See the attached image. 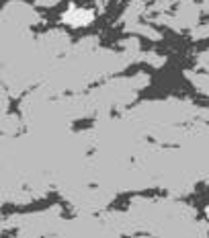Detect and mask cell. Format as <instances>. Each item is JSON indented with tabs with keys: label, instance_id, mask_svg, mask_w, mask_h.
<instances>
[{
	"label": "cell",
	"instance_id": "cell-1",
	"mask_svg": "<svg viewBox=\"0 0 209 238\" xmlns=\"http://www.w3.org/2000/svg\"><path fill=\"white\" fill-rule=\"evenodd\" d=\"M64 19H66L70 25H88L90 19H92V14L88 13V10H76V8H72Z\"/></svg>",
	"mask_w": 209,
	"mask_h": 238
},
{
	"label": "cell",
	"instance_id": "cell-2",
	"mask_svg": "<svg viewBox=\"0 0 209 238\" xmlns=\"http://www.w3.org/2000/svg\"><path fill=\"white\" fill-rule=\"evenodd\" d=\"M207 216H209V207H207Z\"/></svg>",
	"mask_w": 209,
	"mask_h": 238
}]
</instances>
